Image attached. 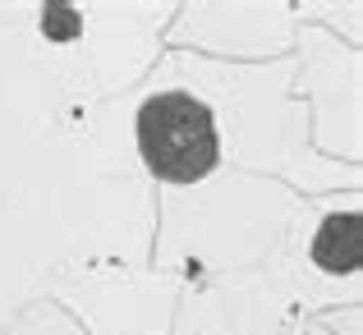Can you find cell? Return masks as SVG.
<instances>
[{
    "label": "cell",
    "instance_id": "6da1fadb",
    "mask_svg": "<svg viewBox=\"0 0 363 335\" xmlns=\"http://www.w3.org/2000/svg\"><path fill=\"white\" fill-rule=\"evenodd\" d=\"M143 166L166 184H198L221 161V138L207 101L194 92H157L138 110Z\"/></svg>",
    "mask_w": 363,
    "mask_h": 335
},
{
    "label": "cell",
    "instance_id": "7a4b0ae2",
    "mask_svg": "<svg viewBox=\"0 0 363 335\" xmlns=\"http://www.w3.org/2000/svg\"><path fill=\"white\" fill-rule=\"evenodd\" d=\"M313 262L331 276L359 271V262H363V216L359 212L327 216L322 229L313 234Z\"/></svg>",
    "mask_w": 363,
    "mask_h": 335
},
{
    "label": "cell",
    "instance_id": "3957f363",
    "mask_svg": "<svg viewBox=\"0 0 363 335\" xmlns=\"http://www.w3.org/2000/svg\"><path fill=\"white\" fill-rule=\"evenodd\" d=\"M79 9H69V5H46L42 9V33L46 37H55V42H69V37H79Z\"/></svg>",
    "mask_w": 363,
    "mask_h": 335
}]
</instances>
